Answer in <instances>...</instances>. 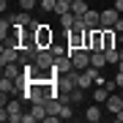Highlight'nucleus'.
Returning a JSON list of instances; mask_svg holds the SVG:
<instances>
[{
    "mask_svg": "<svg viewBox=\"0 0 123 123\" xmlns=\"http://www.w3.org/2000/svg\"><path fill=\"white\" fill-rule=\"evenodd\" d=\"M30 30H33L36 44H38L41 49H49V47L55 44V33H52V27H49V25H44V22H33Z\"/></svg>",
    "mask_w": 123,
    "mask_h": 123,
    "instance_id": "obj_1",
    "label": "nucleus"
},
{
    "mask_svg": "<svg viewBox=\"0 0 123 123\" xmlns=\"http://www.w3.org/2000/svg\"><path fill=\"white\" fill-rule=\"evenodd\" d=\"M22 98H11L8 104L3 107V110H0V120H8V123H22Z\"/></svg>",
    "mask_w": 123,
    "mask_h": 123,
    "instance_id": "obj_2",
    "label": "nucleus"
},
{
    "mask_svg": "<svg viewBox=\"0 0 123 123\" xmlns=\"http://www.w3.org/2000/svg\"><path fill=\"white\" fill-rule=\"evenodd\" d=\"M96 74H98V68H82V71H77V88H82V90H88L93 82H96Z\"/></svg>",
    "mask_w": 123,
    "mask_h": 123,
    "instance_id": "obj_3",
    "label": "nucleus"
},
{
    "mask_svg": "<svg viewBox=\"0 0 123 123\" xmlns=\"http://www.w3.org/2000/svg\"><path fill=\"white\" fill-rule=\"evenodd\" d=\"M71 63H74V68H77V71L90 68V49H77V52L71 55Z\"/></svg>",
    "mask_w": 123,
    "mask_h": 123,
    "instance_id": "obj_4",
    "label": "nucleus"
},
{
    "mask_svg": "<svg viewBox=\"0 0 123 123\" xmlns=\"http://www.w3.org/2000/svg\"><path fill=\"white\" fill-rule=\"evenodd\" d=\"M90 52H104V27H90Z\"/></svg>",
    "mask_w": 123,
    "mask_h": 123,
    "instance_id": "obj_5",
    "label": "nucleus"
},
{
    "mask_svg": "<svg viewBox=\"0 0 123 123\" xmlns=\"http://www.w3.org/2000/svg\"><path fill=\"white\" fill-rule=\"evenodd\" d=\"M6 63H19V47H6L0 49V66H6Z\"/></svg>",
    "mask_w": 123,
    "mask_h": 123,
    "instance_id": "obj_6",
    "label": "nucleus"
},
{
    "mask_svg": "<svg viewBox=\"0 0 123 123\" xmlns=\"http://www.w3.org/2000/svg\"><path fill=\"white\" fill-rule=\"evenodd\" d=\"M118 19H120V11L115 8V6L101 11V27H115V22H118Z\"/></svg>",
    "mask_w": 123,
    "mask_h": 123,
    "instance_id": "obj_7",
    "label": "nucleus"
},
{
    "mask_svg": "<svg viewBox=\"0 0 123 123\" xmlns=\"http://www.w3.org/2000/svg\"><path fill=\"white\" fill-rule=\"evenodd\" d=\"M36 63H38L41 68H52L55 66V55H52V49H38V55H36Z\"/></svg>",
    "mask_w": 123,
    "mask_h": 123,
    "instance_id": "obj_8",
    "label": "nucleus"
},
{
    "mask_svg": "<svg viewBox=\"0 0 123 123\" xmlns=\"http://www.w3.org/2000/svg\"><path fill=\"white\" fill-rule=\"evenodd\" d=\"M55 71H57V74H68V71H74V63H71V57H68V55L55 57Z\"/></svg>",
    "mask_w": 123,
    "mask_h": 123,
    "instance_id": "obj_9",
    "label": "nucleus"
},
{
    "mask_svg": "<svg viewBox=\"0 0 123 123\" xmlns=\"http://www.w3.org/2000/svg\"><path fill=\"white\" fill-rule=\"evenodd\" d=\"M107 110H110L112 115H118L123 110V96H120V90L118 93H110V98H107Z\"/></svg>",
    "mask_w": 123,
    "mask_h": 123,
    "instance_id": "obj_10",
    "label": "nucleus"
},
{
    "mask_svg": "<svg viewBox=\"0 0 123 123\" xmlns=\"http://www.w3.org/2000/svg\"><path fill=\"white\" fill-rule=\"evenodd\" d=\"M82 19L88 27H101V11H96V8H88L82 14Z\"/></svg>",
    "mask_w": 123,
    "mask_h": 123,
    "instance_id": "obj_11",
    "label": "nucleus"
},
{
    "mask_svg": "<svg viewBox=\"0 0 123 123\" xmlns=\"http://www.w3.org/2000/svg\"><path fill=\"white\" fill-rule=\"evenodd\" d=\"M11 19H14V27H30L36 19L30 17V11H22V14H11Z\"/></svg>",
    "mask_w": 123,
    "mask_h": 123,
    "instance_id": "obj_12",
    "label": "nucleus"
},
{
    "mask_svg": "<svg viewBox=\"0 0 123 123\" xmlns=\"http://www.w3.org/2000/svg\"><path fill=\"white\" fill-rule=\"evenodd\" d=\"M110 88H107V85H96V90H93V101H96V104H107V98H110Z\"/></svg>",
    "mask_w": 123,
    "mask_h": 123,
    "instance_id": "obj_13",
    "label": "nucleus"
},
{
    "mask_svg": "<svg viewBox=\"0 0 123 123\" xmlns=\"http://www.w3.org/2000/svg\"><path fill=\"white\" fill-rule=\"evenodd\" d=\"M90 66L98 68V71L104 68V66H110V63H107V55L104 52H90Z\"/></svg>",
    "mask_w": 123,
    "mask_h": 123,
    "instance_id": "obj_14",
    "label": "nucleus"
},
{
    "mask_svg": "<svg viewBox=\"0 0 123 123\" xmlns=\"http://www.w3.org/2000/svg\"><path fill=\"white\" fill-rule=\"evenodd\" d=\"M85 120H88V123H98V120H101V107H98V104L88 107V112H85Z\"/></svg>",
    "mask_w": 123,
    "mask_h": 123,
    "instance_id": "obj_15",
    "label": "nucleus"
},
{
    "mask_svg": "<svg viewBox=\"0 0 123 123\" xmlns=\"http://www.w3.org/2000/svg\"><path fill=\"white\" fill-rule=\"evenodd\" d=\"M19 74H22V66H17V63H6V66H3V77H11V79H17Z\"/></svg>",
    "mask_w": 123,
    "mask_h": 123,
    "instance_id": "obj_16",
    "label": "nucleus"
},
{
    "mask_svg": "<svg viewBox=\"0 0 123 123\" xmlns=\"http://www.w3.org/2000/svg\"><path fill=\"white\" fill-rule=\"evenodd\" d=\"M88 8H90V3H88V0H74V3H71V14H77V17H82Z\"/></svg>",
    "mask_w": 123,
    "mask_h": 123,
    "instance_id": "obj_17",
    "label": "nucleus"
},
{
    "mask_svg": "<svg viewBox=\"0 0 123 123\" xmlns=\"http://www.w3.org/2000/svg\"><path fill=\"white\" fill-rule=\"evenodd\" d=\"M0 93H17V82L11 77H3L0 79Z\"/></svg>",
    "mask_w": 123,
    "mask_h": 123,
    "instance_id": "obj_18",
    "label": "nucleus"
},
{
    "mask_svg": "<svg viewBox=\"0 0 123 123\" xmlns=\"http://www.w3.org/2000/svg\"><path fill=\"white\" fill-rule=\"evenodd\" d=\"M104 55H107V63H112V66H118V63H120V49H118V47L104 49Z\"/></svg>",
    "mask_w": 123,
    "mask_h": 123,
    "instance_id": "obj_19",
    "label": "nucleus"
},
{
    "mask_svg": "<svg viewBox=\"0 0 123 123\" xmlns=\"http://www.w3.org/2000/svg\"><path fill=\"white\" fill-rule=\"evenodd\" d=\"M60 19V27H66V30H71V27H74V19H77V14H63V17H57Z\"/></svg>",
    "mask_w": 123,
    "mask_h": 123,
    "instance_id": "obj_20",
    "label": "nucleus"
},
{
    "mask_svg": "<svg viewBox=\"0 0 123 123\" xmlns=\"http://www.w3.org/2000/svg\"><path fill=\"white\" fill-rule=\"evenodd\" d=\"M68 11H71V0H57V6H55L57 17H63V14H68Z\"/></svg>",
    "mask_w": 123,
    "mask_h": 123,
    "instance_id": "obj_21",
    "label": "nucleus"
},
{
    "mask_svg": "<svg viewBox=\"0 0 123 123\" xmlns=\"http://www.w3.org/2000/svg\"><path fill=\"white\" fill-rule=\"evenodd\" d=\"M82 98H85V90H82V88H74V90H68V101H71V104H79Z\"/></svg>",
    "mask_w": 123,
    "mask_h": 123,
    "instance_id": "obj_22",
    "label": "nucleus"
},
{
    "mask_svg": "<svg viewBox=\"0 0 123 123\" xmlns=\"http://www.w3.org/2000/svg\"><path fill=\"white\" fill-rule=\"evenodd\" d=\"M49 49H52V55H55V57H60V55H68V44H57V41H55V44L49 47Z\"/></svg>",
    "mask_w": 123,
    "mask_h": 123,
    "instance_id": "obj_23",
    "label": "nucleus"
},
{
    "mask_svg": "<svg viewBox=\"0 0 123 123\" xmlns=\"http://www.w3.org/2000/svg\"><path fill=\"white\" fill-rule=\"evenodd\" d=\"M38 6H41V8H44L47 14H55V6H57V0H41Z\"/></svg>",
    "mask_w": 123,
    "mask_h": 123,
    "instance_id": "obj_24",
    "label": "nucleus"
},
{
    "mask_svg": "<svg viewBox=\"0 0 123 123\" xmlns=\"http://www.w3.org/2000/svg\"><path fill=\"white\" fill-rule=\"evenodd\" d=\"M36 6H38V0H19V8L22 11H33Z\"/></svg>",
    "mask_w": 123,
    "mask_h": 123,
    "instance_id": "obj_25",
    "label": "nucleus"
},
{
    "mask_svg": "<svg viewBox=\"0 0 123 123\" xmlns=\"http://www.w3.org/2000/svg\"><path fill=\"white\" fill-rule=\"evenodd\" d=\"M60 118L63 120H71V104H63L60 107Z\"/></svg>",
    "mask_w": 123,
    "mask_h": 123,
    "instance_id": "obj_26",
    "label": "nucleus"
},
{
    "mask_svg": "<svg viewBox=\"0 0 123 123\" xmlns=\"http://www.w3.org/2000/svg\"><path fill=\"white\" fill-rule=\"evenodd\" d=\"M115 85H118V90L123 88V71H118V74H115Z\"/></svg>",
    "mask_w": 123,
    "mask_h": 123,
    "instance_id": "obj_27",
    "label": "nucleus"
},
{
    "mask_svg": "<svg viewBox=\"0 0 123 123\" xmlns=\"http://www.w3.org/2000/svg\"><path fill=\"white\" fill-rule=\"evenodd\" d=\"M115 30H118V33H123V17L118 19V22H115Z\"/></svg>",
    "mask_w": 123,
    "mask_h": 123,
    "instance_id": "obj_28",
    "label": "nucleus"
},
{
    "mask_svg": "<svg viewBox=\"0 0 123 123\" xmlns=\"http://www.w3.org/2000/svg\"><path fill=\"white\" fill-rule=\"evenodd\" d=\"M115 8H118V11L123 14V0H115Z\"/></svg>",
    "mask_w": 123,
    "mask_h": 123,
    "instance_id": "obj_29",
    "label": "nucleus"
},
{
    "mask_svg": "<svg viewBox=\"0 0 123 123\" xmlns=\"http://www.w3.org/2000/svg\"><path fill=\"white\" fill-rule=\"evenodd\" d=\"M115 120H118V123H123V110H120L118 115H115Z\"/></svg>",
    "mask_w": 123,
    "mask_h": 123,
    "instance_id": "obj_30",
    "label": "nucleus"
},
{
    "mask_svg": "<svg viewBox=\"0 0 123 123\" xmlns=\"http://www.w3.org/2000/svg\"><path fill=\"white\" fill-rule=\"evenodd\" d=\"M118 71H123V60H120V63H118Z\"/></svg>",
    "mask_w": 123,
    "mask_h": 123,
    "instance_id": "obj_31",
    "label": "nucleus"
},
{
    "mask_svg": "<svg viewBox=\"0 0 123 123\" xmlns=\"http://www.w3.org/2000/svg\"><path fill=\"white\" fill-rule=\"evenodd\" d=\"M120 60H123V47H120Z\"/></svg>",
    "mask_w": 123,
    "mask_h": 123,
    "instance_id": "obj_32",
    "label": "nucleus"
},
{
    "mask_svg": "<svg viewBox=\"0 0 123 123\" xmlns=\"http://www.w3.org/2000/svg\"><path fill=\"white\" fill-rule=\"evenodd\" d=\"M120 96H123V88H120Z\"/></svg>",
    "mask_w": 123,
    "mask_h": 123,
    "instance_id": "obj_33",
    "label": "nucleus"
},
{
    "mask_svg": "<svg viewBox=\"0 0 123 123\" xmlns=\"http://www.w3.org/2000/svg\"><path fill=\"white\" fill-rule=\"evenodd\" d=\"M38 3H41V0H38Z\"/></svg>",
    "mask_w": 123,
    "mask_h": 123,
    "instance_id": "obj_34",
    "label": "nucleus"
}]
</instances>
